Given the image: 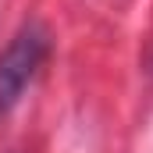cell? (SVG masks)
Here are the masks:
<instances>
[{"mask_svg":"<svg viewBox=\"0 0 153 153\" xmlns=\"http://www.w3.org/2000/svg\"><path fill=\"white\" fill-rule=\"evenodd\" d=\"M50 57V32L43 22H25L11 43L0 50V117H7L25 89L36 82L39 68Z\"/></svg>","mask_w":153,"mask_h":153,"instance_id":"6da1fadb","label":"cell"}]
</instances>
